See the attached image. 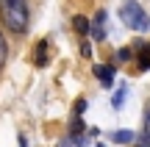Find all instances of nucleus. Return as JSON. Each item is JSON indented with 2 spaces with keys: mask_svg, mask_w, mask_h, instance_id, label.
I'll return each instance as SVG.
<instances>
[{
  "mask_svg": "<svg viewBox=\"0 0 150 147\" xmlns=\"http://www.w3.org/2000/svg\"><path fill=\"white\" fill-rule=\"evenodd\" d=\"M136 147H150V100L145 106V128H142V136L136 142Z\"/></svg>",
  "mask_w": 150,
  "mask_h": 147,
  "instance_id": "20e7f679",
  "label": "nucleus"
},
{
  "mask_svg": "<svg viewBox=\"0 0 150 147\" xmlns=\"http://www.w3.org/2000/svg\"><path fill=\"white\" fill-rule=\"evenodd\" d=\"M0 20L6 31L25 33L28 31V0H0Z\"/></svg>",
  "mask_w": 150,
  "mask_h": 147,
  "instance_id": "f257e3e1",
  "label": "nucleus"
},
{
  "mask_svg": "<svg viewBox=\"0 0 150 147\" xmlns=\"http://www.w3.org/2000/svg\"><path fill=\"white\" fill-rule=\"evenodd\" d=\"M6 58H8V42H6V33L0 31V67H6Z\"/></svg>",
  "mask_w": 150,
  "mask_h": 147,
  "instance_id": "1a4fd4ad",
  "label": "nucleus"
},
{
  "mask_svg": "<svg viewBox=\"0 0 150 147\" xmlns=\"http://www.w3.org/2000/svg\"><path fill=\"white\" fill-rule=\"evenodd\" d=\"M103 22H106V14L100 11V14H97V20L92 22V36H95V39H103V36H106V31H103Z\"/></svg>",
  "mask_w": 150,
  "mask_h": 147,
  "instance_id": "423d86ee",
  "label": "nucleus"
},
{
  "mask_svg": "<svg viewBox=\"0 0 150 147\" xmlns=\"http://www.w3.org/2000/svg\"><path fill=\"white\" fill-rule=\"evenodd\" d=\"M81 144H83V136H81V133H70V136L61 139L59 147H81Z\"/></svg>",
  "mask_w": 150,
  "mask_h": 147,
  "instance_id": "6e6552de",
  "label": "nucleus"
},
{
  "mask_svg": "<svg viewBox=\"0 0 150 147\" xmlns=\"http://www.w3.org/2000/svg\"><path fill=\"white\" fill-rule=\"evenodd\" d=\"M75 28H78V33H86V31H89V22H86V17H75Z\"/></svg>",
  "mask_w": 150,
  "mask_h": 147,
  "instance_id": "9b49d317",
  "label": "nucleus"
},
{
  "mask_svg": "<svg viewBox=\"0 0 150 147\" xmlns=\"http://www.w3.org/2000/svg\"><path fill=\"white\" fill-rule=\"evenodd\" d=\"M125 92H128L125 86H120V89H117V94L111 97V106H114V108H122V103H125Z\"/></svg>",
  "mask_w": 150,
  "mask_h": 147,
  "instance_id": "9d476101",
  "label": "nucleus"
},
{
  "mask_svg": "<svg viewBox=\"0 0 150 147\" xmlns=\"http://www.w3.org/2000/svg\"><path fill=\"white\" fill-rule=\"evenodd\" d=\"M120 17H122V22L131 28V31H150V17H147V11L142 8L139 3H134V0H128V3L120 8Z\"/></svg>",
  "mask_w": 150,
  "mask_h": 147,
  "instance_id": "f03ea898",
  "label": "nucleus"
},
{
  "mask_svg": "<svg viewBox=\"0 0 150 147\" xmlns=\"http://www.w3.org/2000/svg\"><path fill=\"white\" fill-rule=\"evenodd\" d=\"M95 75L100 78L103 86H111V81H114V72H111V67H108V64H95Z\"/></svg>",
  "mask_w": 150,
  "mask_h": 147,
  "instance_id": "39448f33",
  "label": "nucleus"
},
{
  "mask_svg": "<svg viewBox=\"0 0 150 147\" xmlns=\"http://www.w3.org/2000/svg\"><path fill=\"white\" fill-rule=\"evenodd\" d=\"M111 142H117V144H131V142H134V133H131V131H114V133H111Z\"/></svg>",
  "mask_w": 150,
  "mask_h": 147,
  "instance_id": "0eeeda50",
  "label": "nucleus"
},
{
  "mask_svg": "<svg viewBox=\"0 0 150 147\" xmlns=\"http://www.w3.org/2000/svg\"><path fill=\"white\" fill-rule=\"evenodd\" d=\"M36 47H39V53H36V64L42 67V64H45V50H47V42H39Z\"/></svg>",
  "mask_w": 150,
  "mask_h": 147,
  "instance_id": "f8f14e48",
  "label": "nucleus"
},
{
  "mask_svg": "<svg viewBox=\"0 0 150 147\" xmlns=\"http://www.w3.org/2000/svg\"><path fill=\"white\" fill-rule=\"evenodd\" d=\"M136 47V67H139V72H147L150 70V44H134Z\"/></svg>",
  "mask_w": 150,
  "mask_h": 147,
  "instance_id": "7ed1b4c3",
  "label": "nucleus"
}]
</instances>
